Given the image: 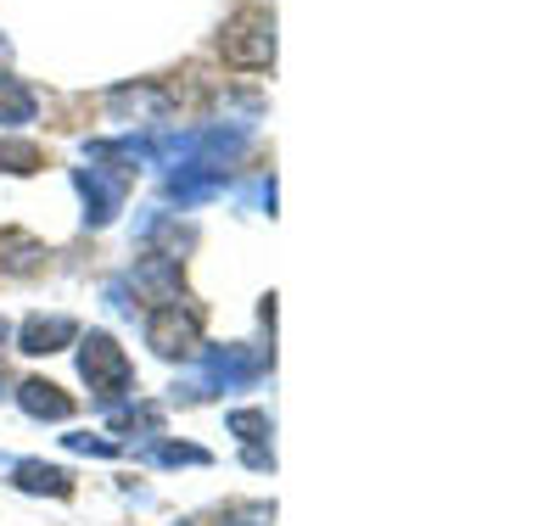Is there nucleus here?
Returning <instances> with one entry per match:
<instances>
[{
	"label": "nucleus",
	"mask_w": 560,
	"mask_h": 526,
	"mask_svg": "<svg viewBox=\"0 0 560 526\" xmlns=\"http://www.w3.org/2000/svg\"><path fill=\"white\" fill-rule=\"evenodd\" d=\"M269 370V353L258 348H202V370L179 387V398H213V393H236L247 381H258Z\"/></svg>",
	"instance_id": "1"
},
{
	"label": "nucleus",
	"mask_w": 560,
	"mask_h": 526,
	"mask_svg": "<svg viewBox=\"0 0 560 526\" xmlns=\"http://www.w3.org/2000/svg\"><path fill=\"white\" fill-rule=\"evenodd\" d=\"M79 375L90 381V393H96L107 409H118V398L129 393V381H135L129 353L107 337V330H90V337L79 342Z\"/></svg>",
	"instance_id": "2"
},
{
	"label": "nucleus",
	"mask_w": 560,
	"mask_h": 526,
	"mask_svg": "<svg viewBox=\"0 0 560 526\" xmlns=\"http://www.w3.org/2000/svg\"><path fill=\"white\" fill-rule=\"evenodd\" d=\"M197 342H202V308H191L185 297L152 308V319H147V348H152L158 359H191Z\"/></svg>",
	"instance_id": "3"
},
{
	"label": "nucleus",
	"mask_w": 560,
	"mask_h": 526,
	"mask_svg": "<svg viewBox=\"0 0 560 526\" xmlns=\"http://www.w3.org/2000/svg\"><path fill=\"white\" fill-rule=\"evenodd\" d=\"M219 51L230 68H269L275 62V17L269 12H236L219 34Z\"/></svg>",
	"instance_id": "4"
},
{
	"label": "nucleus",
	"mask_w": 560,
	"mask_h": 526,
	"mask_svg": "<svg viewBox=\"0 0 560 526\" xmlns=\"http://www.w3.org/2000/svg\"><path fill=\"white\" fill-rule=\"evenodd\" d=\"M73 185H79V197H84V224L90 230H102V224L118 219L124 190H129L124 174H113V168H73Z\"/></svg>",
	"instance_id": "5"
},
{
	"label": "nucleus",
	"mask_w": 560,
	"mask_h": 526,
	"mask_svg": "<svg viewBox=\"0 0 560 526\" xmlns=\"http://www.w3.org/2000/svg\"><path fill=\"white\" fill-rule=\"evenodd\" d=\"M219 190H224V174H219V168L179 163V174H168V179H163V202H174V208H197V202L219 197Z\"/></svg>",
	"instance_id": "6"
},
{
	"label": "nucleus",
	"mask_w": 560,
	"mask_h": 526,
	"mask_svg": "<svg viewBox=\"0 0 560 526\" xmlns=\"http://www.w3.org/2000/svg\"><path fill=\"white\" fill-rule=\"evenodd\" d=\"M68 342H79V325L68 319V314H51V319H45V314H34L23 330H18V348L23 353H57V348H68Z\"/></svg>",
	"instance_id": "7"
},
{
	"label": "nucleus",
	"mask_w": 560,
	"mask_h": 526,
	"mask_svg": "<svg viewBox=\"0 0 560 526\" xmlns=\"http://www.w3.org/2000/svg\"><path fill=\"white\" fill-rule=\"evenodd\" d=\"M135 292H152L158 303H174V297H179V264L147 253V258L135 264Z\"/></svg>",
	"instance_id": "8"
},
{
	"label": "nucleus",
	"mask_w": 560,
	"mask_h": 526,
	"mask_svg": "<svg viewBox=\"0 0 560 526\" xmlns=\"http://www.w3.org/2000/svg\"><path fill=\"white\" fill-rule=\"evenodd\" d=\"M18 404H23V414H34V420H68V414H73V398H68L62 387H51V381H23Z\"/></svg>",
	"instance_id": "9"
},
{
	"label": "nucleus",
	"mask_w": 560,
	"mask_h": 526,
	"mask_svg": "<svg viewBox=\"0 0 560 526\" xmlns=\"http://www.w3.org/2000/svg\"><path fill=\"white\" fill-rule=\"evenodd\" d=\"M12 476H18L23 493H51V499H68L73 493V476L57 470V465H45V459H18Z\"/></svg>",
	"instance_id": "10"
},
{
	"label": "nucleus",
	"mask_w": 560,
	"mask_h": 526,
	"mask_svg": "<svg viewBox=\"0 0 560 526\" xmlns=\"http://www.w3.org/2000/svg\"><path fill=\"white\" fill-rule=\"evenodd\" d=\"M107 107H113V113H135V118H152V124H158V118L174 107V95H168V90H152V84H135V90H113V95H107Z\"/></svg>",
	"instance_id": "11"
},
{
	"label": "nucleus",
	"mask_w": 560,
	"mask_h": 526,
	"mask_svg": "<svg viewBox=\"0 0 560 526\" xmlns=\"http://www.w3.org/2000/svg\"><path fill=\"white\" fill-rule=\"evenodd\" d=\"M34 113H39L34 90L18 79H0V129H23V124H34Z\"/></svg>",
	"instance_id": "12"
},
{
	"label": "nucleus",
	"mask_w": 560,
	"mask_h": 526,
	"mask_svg": "<svg viewBox=\"0 0 560 526\" xmlns=\"http://www.w3.org/2000/svg\"><path fill=\"white\" fill-rule=\"evenodd\" d=\"M230 432H236V437L247 443V454H253V448H264V437H269V414H264V409H236V414H230Z\"/></svg>",
	"instance_id": "13"
},
{
	"label": "nucleus",
	"mask_w": 560,
	"mask_h": 526,
	"mask_svg": "<svg viewBox=\"0 0 560 526\" xmlns=\"http://www.w3.org/2000/svg\"><path fill=\"white\" fill-rule=\"evenodd\" d=\"M0 168L7 174H34L39 168V147H28V140H0Z\"/></svg>",
	"instance_id": "14"
},
{
	"label": "nucleus",
	"mask_w": 560,
	"mask_h": 526,
	"mask_svg": "<svg viewBox=\"0 0 560 526\" xmlns=\"http://www.w3.org/2000/svg\"><path fill=\"white\" fill-rule=\"evenodd\" d=\"M147 459H152V465H208V454L191 448V443H152Z\"/></svg>",
	"instance_id": "15"
},
{
	"label": "nucleus",
	"mask_w": 560,
	"mask_h": 526,
	"mask_svg": "<svg viewBox=\"0 0 560 526\" xmlns=\"http://www.w3.org/2000/svg\"><path fill=\"white\" fill-rule=\"evenodd\" d=\"M113 425H118V432H158L163 414H158L152 404H140V409H113Z\"/></svg>",
	"instance_id": "16"
},
{
	"label": "nucleus",
	"mask_w": 560,
	"mask_h": 526,
	"mask_svg": "<svg viewBox=\"0 0 560 526\" xmlns=\"http://www.w3.org/2000/svg\"><path fill=\"white\" fill-rule=\"evenodd\" d=\"M73 454H96V459H113L118 454V443H107V437H90V432H73V437H62Z\"/></svg>",
	"instance_id": "17"
},
{
	"label": "nucleus",
	"mask_w": 560,
	"mask_h": 526,
	"mask_svg": "<svg viewBox=\"0 0 560 526\" xmlns=\"http://www.w3.org/2000/svg\"><path fill=\"white\" fill-rule=\"evenodd\" d=\"M269 521H275V510L269 504H253V510H236L224 526H269Z\"/></svg>",
	"instance_id": "18"
},
{
	"label": "nucleus",
	"mask_w": 560,
	"mask_h": 526,
	"mask_svg": "<svg viewBox=\"0 0 560 526\" xmlns=\"http://www.w3.org/2000/svg\"><path fill=\"white\" fill-rule=\"evenodd\" d=\"M7 337H12V325H7V319H0V342H7Z\"/></svg>",
	"instance_id": "19"
}]
</instances>
